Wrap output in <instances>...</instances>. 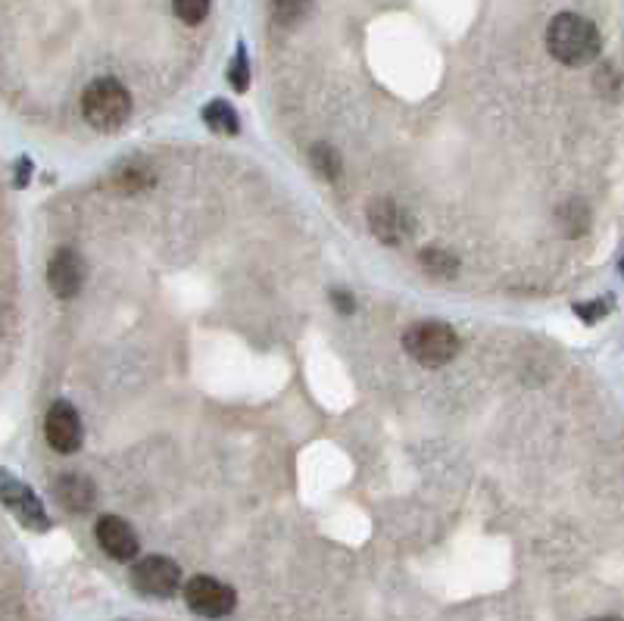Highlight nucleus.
Segmentation results:
<instances>
[{
	"label": "nucleus",
	"instance_id": "9",
	"mask_svg": "<svg viewBox=\"0 0 624 621\" xmlns=\"http://www.w3.org/2000/svg\"><path fill=\"white\" fill-rule=\"evenodd\" d=\"M47 284H50V291L63 300L75 297L85 284V260L69 247L57 250L50 256V266H47Z\"/></svg>",
	"mask_w": 624,
	"mask_h": 621
},
{
	"label": "nucleus",
	"instance_id": "5",
	"mask_svg": "<svg viewBox=\"0 0 624 621\" xmlns=\"http://www.w3.org/2000/svg\"><path fill=\"white\" fill-rule=\"evenodd\" d=\"M132 584L144 597L169 600L181 590V568L166 556H144L132 568Z\"/></svg>",
	"mask_w": 624,
	"mask_h": 621
},
{
	"label": "nucleus",
	"instance_id": "12",
	"mask_svg": "<svg viewBox=\"0 0 624 621\" xmlns=\"http://www.w3.org/2000/svg\"><path fill=\"white\" fill-rule=\"evenodd\" d=\"M203 122L213 128V132H222V135H238V113H234L225 100H213L203 107Z\"/></svg>",
	"mask_w": 624,
	"mask_h": 621
},
{
	"label": "nucleus",
	"instance_id": "20",
	"mask_svg": "<svg viewBox=\"0 0 624 621\" xmlns=\"http://www.w3.org/2000/svg\"><path fill=\"white\" fill-rule=\"evenodd\" d=\"M590 621H624V618H618V615H600V618H590Z\"/></svg>",
	"mask_w": 624,
	"mask_h": 621
},
{
	"label": "nucleus",
	"instance_id": "3",
	"mask_svg": "<svg viewBox=\"0 0 624 621\" xmlns=\"http://www.w3.org/2000/svg\"><path fill=\"white\" fill-rule=\"evenodd\" d=\"M403 347L419 366L437 369V366H447L459 353V334L447 322H434V319L415 322L403 334Z\"/></svg>",
	"mask_w": 624,
	"mask_h": 621
},
{
	"label": "nucleus",
	"instance_id": "4",
	"mask_svg": "<svg viewBox=\"0 0 624 621\" xmlns=\"http://www.w3.org/2000/svg\"><path fill=\"white\" fill-rule=\"evenodd\" d=\"M185 603L200 618H228L238 606V593L210 575H197L185 584Z\"/></svg>",
	"mask_w": 624,
	"mask_h": 621
},
{
	"label": "nucleus",
	"instance_id": "16",
	"mask_svg": "<svg viewBox=\"0 0 624 621\" xmlns=\"http://www.w3.org/2000/svg\"><path fill=\"white\" fill-rule=\"evenodd\" d=\"M172 10L185 25H200L210 13V0H172Z\"/></svg>",
	"mask_w": 624,
	"mask_h": 621
},
{
	"label": "nucleus",
	"instance_id": "17",
	"mask_svg": "<svg viewBox=\"0 0 624 621\" xmlns=\"http://www.w3.org/2000/svg\"><path fill=\"white\" fill-rule=\"evenodd\" d=\"M228 82L234 85V91H247V85H250V69H247V54H244V47H238V54H234V60H231Z\"/></svg>",
	"mask_w": 624,
	"mask_h": 621
},
{
	"label": "nucleus",
	"instance_id": "18",
	"mask_svg": "<svg viewBox=\"0 0 624 621\" xmlns=\"http://www.w3.org/2000/svg\"><path fill=\"white\" fill-rule=\"evenodd\" d=\"M575 313L584 319V322H600L606 313H609V303L606 300H593V303H578Z\"/></svg>",
	"mask_w": 624,
	"mask_h": 621
},
{
	"label": "nucleus",
	"instance_id": "6",
	"mask_svg": "<svg viewBox=\"0 0 624 621\" xmlns=\"http://www.w3.org/2000/svg\"><path fill=\"white\" fill-rule=\"evenodd\" d=\"M0 503H4L25 528H32V531H47L50 528L47 509L35 497V490L29 484H22L10 475H0Z\"/></svg>",
	"mask_w": 624,
	"mask_h": 621
},
{
	"label": "nucleus",
	"instance_id": "19",
	"mask_svg": "<svg viewBox=\"0 0 624 621\" xmlns=\"http://www.w3.org/2000/svg\"><path fill=\"white\" fill-rule=\"evenodd\" d=\"M331 303L341 309V316H350L353 313V300H350V294L344 291V288H337V291H331Z\"/></svg>",
	"mask_w": 624,
	"mask_h": 621
},
{
	"label": "nucleus",
	"instance_id": "11",
	"mask_svg": "<svg viewBox=\"0 0 624 621\" xmlns=\"http://www.w3.org/2000/svg\"><path fill=\"white\" fill-rule=\"evenodd\" d=\"M57 500L69 512H88L97 500V490L85 475H63L57 481Z\"/></svg>",
	"mask_w": 624,
	"mask_h": 621
},
{
	"label": "nucleus",
	"instance_id": "7",
	"mask_svg": "<svg viewBox=\"0 0 624 621\" xmlns=\"http://www.w3.org/2000/svg\"><path fill=\"white\" fill-rule=\"evenodd\" d=\"M82 419H78V412L72 403L66 400H57L54 406L47 409V419H44V437L47 444L54 447L57 453H75L82 447Z\"/></svg>",
	"mask_w": 624,
	"mask_h": 621
},
{
	"label": "nucleus",
	"instance_id": "8",
	"mask_svg": "<svg viewBox=\"0 0 624 621\" xmlns=\"http://www.w3.org/2000/svg\"><path fill=\"white\" fill-rule=\"evenodd\" d=\"M97 543L100 550L116 562H132L138 556V534L119 515H100L97 519Z\"/></svg>",
	"mask_w": 624,
	"mask_h": 621
},
{
	"label": "nucleus",
	"instance_id": "1",
	"mask_svg": "<svg viewBox=\"0 0 624 621\" xmlns=\"http://www.w3.org/2000/svg\"><path fill=\"white\" fill-rule=\"evenodd\" d=\"M546 47L550 54L565 66H587L600 57V29L578 13H559L550 25H546Z\"/></svg>",
	"mask_w": 624,
	"mask_h": 621
},
{
	"label": "nucleus",
	"instance_id": "14",
	"mask_svg": "<svg viewBox=\"0 0 624 621\" xmlns=\"http://www.w3.org/2000/svg\"><path fill=\"white\" fill-rule=\"evenodd\" d=\"M309 160H312V166H316V172L328 181L341 175V157H337V150L331 144H316L309 150Z\"/></svg>",
	"mask_w": 624,
	"mask_h": 621
},
{
	"label": "nucleus",
	"instance_id": "21",
	"mask_svg": "<svg viewBox=\"0 0 624 621\" xmlns=\"http://www.w3.org/2000/svg\"><path fill=\"white\" fill-rule=\"evenodd\" d=\"M621 275H624V256H621Z\"/></svg>",
	"mask_w": 624,
	"mask_h": 621
},
{
	"label": "nucleus",
	"instance_id": "15",
	"mask_svg": "<svg viewBox=\"0 0 624 621\" xmlns=\"http://www.w3.org/2000/svg\"><path fill=\"white\" fill-rule=\"evenodd\" d=\"M269 7L278 25H297L309 10V0H269Z\"/></svg>",
	"mask_w": 624,
	"mask_h": 621
},
{
	"label": "nucleus",
	"instance_id": "13",
	"mask_svg": "<svg viewBox=\"0 0 624 621\" xmlns=\"http://www.w3.org/2000/svg\"><path fill=\"white\" fill-rule=\"evenodd\" d=\"M419 263H422V269L431 275V278H453L456 272H459V263L453 260V256L447 253V250H422V256H419Z\"/></svg>",
	"mask_w": 624,
	"mask_h": 621
},
{
	"label": "nucleus",
	"instance_id": "2",
	"mask_svg": "<svg viewBox=\"0 0 624 621\" xmlns=\"http://www.w3.org/2000/svg\"><path fill=\"white\" fill-rule=\"evenodd\" d=\"M82 113L97 132H116L132 116V94L116 79H97L82 94Z\"/></svg>",
	"mask_w": 624,
	"mask_h": 621
},
{
	"label": "nucleus",
	"instance_id": "10",
	"mask_svg": "<svg viewBox=\"0 0 624 621\" xmlns=\"http://www.w3.org/2000/svg\"><path fill=\"white\" fill-rule=\"evenodd\" d=\"M369 228L378 241L400 244L412 231V222H409V213H403L394 200H375L369 206Z\"/></svg>",
	"mask_w": 624,
	"mask_h": 621
}]
</instances>
